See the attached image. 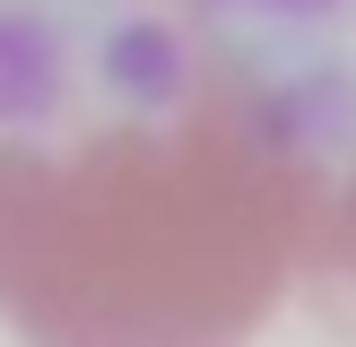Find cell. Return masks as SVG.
<instances>
[{"label":"cell","mask_w":356,"mask_h":347,"mask_svg":"<svg viewBox=\"0 0 356 347\" xmlns=\"http://www.w3.org/2000/svg\"><path fill=\"white\" fill-rule=\"evenodd\" d=\"M330 217L296 121L191 0H0V312L35 347H243Z\"/></svg>","instance_id":"1"},{"label":"cell","mask_w":356,"mask_h":347,"mask_svg":"<svg viewBox=\"0 0 356 347\" xmlns=\"http://www.w3.org/2000/svg\"><path fill=\"white\" fill-rule=\"evenodd\" d=\"M313 287H322V304L356 330V165H348V183L330 191L322 243H313Z\"/></svg>","instance_id":"2"}]
</instances>
